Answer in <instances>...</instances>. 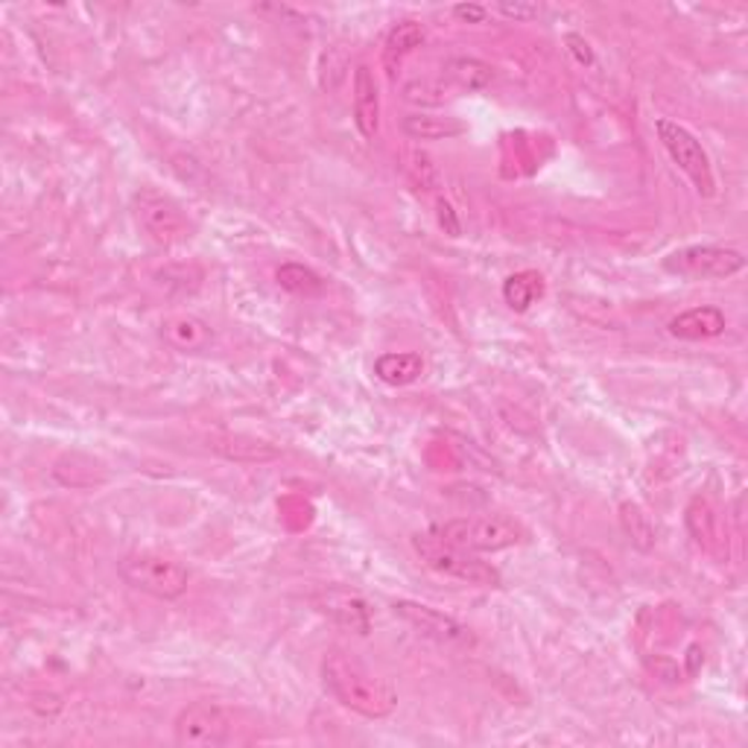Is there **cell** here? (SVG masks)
I'll use <instances>...</instances> for the list:
<instances>
[{
    "label": "cell",
    "instance_id": "6da1fadb",
    "mask_svg": "<svg viewBox=\"0 0 748 748\" xmlns=\"http://www.w3.org/2000/svg\"><path fill=\"white\" fill-rule=\"evenodd\" d=\"M322 684L342 707L366 719H386L398 707V693L386 678L374 675L363 661L345 652H328L322 661Z\"/></svg>",
    "mask_w": 748,
    "mask_h": 748
},
{
    "label": "cell",
    "instance_id": "7a4b0ae2",
    "mask_svg": "<svg viewBox=\"0 0 748 748\" xmlns=\"http://www.w3.org/2000/svg\"><path fill=\"white\" fill-rule=\"evenodd\" d=\"M413 549L439 576L474 585V588H500L498 567L482 562L477 553H468V549L450 544L439 533H416L413 535Z\"/></svg>",
    "mask_w": 748,
    "mask_h": 748
},
{
    "label": "cell",
    "instance_id": "3957f363",
    "mask_svg": "<svg viewBox=\"0 0 748 748\" xmlns=\"http://www.w3.org/2000/svg\"><path fill=\"white\" fill-rule=\"evenodd\" d=\"M117 574L129 588L141 590L147 597L164 599V602L184 597V590L191 585L188 567L161 553H129L120 558Z\"/></svg>",
    "mask_w": 748,
    "mask_h": 748
},
{
    "label": "cell",
    "instance_id": "277c9868",
    "mask_svg": "<svg viewBox=\"0 0 748 748\" xmlns=\"http://www.w3.org/2000/svg\"><path fill=\"white\" fill-rule=\"evenodd\" d=\"M237 737V714L220 702H193L175 716L173 740L182 748H220Z\"/></svg>",
    "mask_w": 748,
    "mask_h": 748
},
{
    "label": "cell",
    "instance_id": "5b68a950",
    "mask_svg": "<svg viewBox=\"0 0 748 748\" xmlns=\"http://www.w3.org/2000/svg\"><path fill=\"white\" fill-rule=\"evenodd\" d=\"M436 533L468 553H500V549L517 547L526 538L524 526L503 515L457 517V521L441 524Z\"/></svg>",
    "mask_w": 748,
    "mask_h": 748
},
{
    "label": "cell",
    "instance_id": "8992f818",
    "mask_svg": "<svg viewBox=\"0 0 748 748\" xmlns=\"http://www.w3.org/2000/svg\"><path fill=\"white\" fill-rule=\"evenodd\" d=\"M655 132L658 141L664 143L666 156H670L673 164H678V170L691 179L698 196L710 200L716 193L714 164H710V156H707L705 147L698 143L696 135H693L691 129H684L682 124H675V120H666V117H658Z\"/></svg>",
    "mask_w": 748,
    "mask_h": 748
},
{
    "label": "cell",
    "instance_id": "52a82bcc",
    "mask_svg": "<svg viewBox=\"0 0 748 748\" xmlns=\"http://www.w3.org/2000/svg\"><path fill=\"white\" fill-rule=\"evenodd\" d=\"M661 267L684 281H725L746 269V258L731 246H684L670 252Z\"/></svg>",
    "mask_w": 748,
    "mask_h": 748
},
{
    "label": "cell",
    "instance_id": "ba28073f",
    "mask_svg": "<svg viewBox=\"0 0 748 748\" xmlns=\"http://www.w3.org/2000/svg\"><path fill=\"white\" fill-rule=\"evenodd\" d=\"M135 214H138V223L143 225V232L150 234L156 243H161V246H175V243H184L191 237L188 216L164 193H138L135 196Z\"/></svg>",
    "mask_w": 748,
    "mask_h": 748
},
{
    "label": "cell",
    "instance_id": "9c48e42d",
    "mask_svg": "<svg viewBox=\"0 0 748 748\" xmlns=\"http://www.w3.org/2000/svg\"><path fill=\"white\" fill-rule=\"evenodd\" d=\"M392 611L404 623L413 626L421 638H430V641L441 643V647H474L471 629L459 623V620H453V617L441 615L436 608L413 602V599H395Z\"/></svg>",
    "mask_w": 748,
    "mask_h": 748
},
{
    "label": "cell",
    "instance_id": "30bf717a",
    "mask_svg": "<svg viewBox=\"0 0 748 748\" xmlns=\"http://www.w3.org/2000/svg\"><path fill=\"white\" fill-rule=\"evenodd\" d=\"M725 328H728V317H725V310L716 308V304H702V308L684 310V313L673 317L670 324H666V331L673 333L675 340L687 342L714 340V336L725 333Z\"/></svg>",
    "mask_w": 748,
    "mask_h": 748
},
{
    "label": "cell",
    "instance_id": "8fae6325",
    "mask_svg": "<svg viewBox=\"0 0 748 748\" xmlns=\"http://www.w3.org/2000/svg\"><path fill=\"white\" fill-rule=\"evenodd\" d=\"M354 126L366 141H372L381 129V94L366 65L354 71Z\"/></svg>",
    "mask_w": 748,
    "mask_h": 748
},
{
    "label": "cell",
    "instance_id": "7c38bea8",
    "mask_svg": "<svg viewBox=\"0 0 748 748\" xmlns=\"http://www.w3.org/2000/svg\"><path fill=\"white\" fill-rule=\"evenodd\" d=\"M439 79L448 85L453 94H474L482 92V88L494 79V67H491L489 62H482V58L457 56L448 58V62L441 65Z\"/></svg>",
    "mask_w": 748,
    "mask_h": 748
},
{
    "label": "cell",
    "instance_id": "4fadbf2b",
    "mask_svg": "<svg viewBox=\"0 0 748 748\" xmlns=\"http://www.w3.org/2000/svg\"><path fill=\"white\" fill-rule=\"evenodd\" d=\"M425 374V357L416 351H389L374 360V377L386 386H413Z\"/></svg>",
    "mask_w": 748,
    "mask_h": 748
},
{
    "label": "cell",
    "instance_id": "5bb4252c",
    "mask_svg": "<svg viewBox=\"0 0 748 748\" xmlns=\"http://www.w3.org/2000/svg\"><path fill=\"white\" fill-rule=\"evenodd\" d=\"M427 42V26L421 21H400L398 26H392V33L386 35V44H383V67L386 74L395 76L404 58L409 53H416L421 44Z\"/></svg>",
    "mask_w": 748,
    "mask_h": 748
},
{
    "label": "cell",
    "instance_id": "9a60e30c",
    "mask_svg": "<svg viewBox=\"0 0 748 748\" xmlns=\"http://www.w3.org/2000/svg\"><path fill=\"white\" fill-rule=\"evenodd\" d=\"M400 129H404L409 141H450V138H459V135L468 132V126L457 120V117L425 115V111L404 117Z\"/></svg>",
    "mask_w": 748,
    "mask_h": 748
},
{
    "label": "cell",
    "instance_id": "2e32d148",
    "mask_svg": "<svg viewBox=\"0 0 748 748\" xmlns=\"http://www.w3.org/2000/svg\"><path fill=\"white\" fill-rule=\"evenodd\" d=\"M541 296H544V278H541L535 269H524V273L509 275L506 284H503V299H506L509 308L517 310V313H526Z\"/></svg>",
    "mask_w": 748,
    "mask_h": 748
},
{
    "label": "cell",
    "instance_id": "e0dca14e",
    "mask_svg": "<svg viewBox=\"0 0 748 748\" xmlns=\"http://www.w3.org/2000/svg\"><path fill=\"white\" fill-rule=\"evenodd\" d=\"M275 281H278L281 290L292 292V296H304V299H317V296L324 292L322 275L313 273V269L304 267V264H284V267H278V273H275Z\"/></svg>",
    "mask_w": 748,
    "mask_h": 748
},
{
    "label": "cell",
    "instance_id": "ac0fdd59",
    "mask_svg": "<svg viewBox=\"0 0 748 748\" xmlns=\"http://www.w3.org/2000/svg\"><path fill=\"white\" fill-rule=\"evenodd\" d=\"M324 611H328L336 623L349 626V629H354V632L360 634H368L372 620H368V608L363 599L349 597V594H333V597L324 599Z\"/></svg>",
    "mask_w": 748,
    "mask_h": 748
},
{
    "label": "cell",
    "instance_id": "d6986e66",
    "mask_svg": "<svg viewBox=\"0 0 748 748\" xmlns=\"http://www.w3.org/2000/svg\"><path fill=\"white\" fill-rule=\"evenodd\" d=\"M164 333H167V340L173 342L179 351H184V354H188V351H202L211 342L209 324L193 317H182V319H173V322H167Z\"/></svg>",
    "mask_w": 748,
    "mask_h": 748
},
{
    "label": "cell",
    "instance_id": "ffe728a7",
    "mask_svg": "<svg viewBox=\"0 0 748 748\" xmlns=\"http://www.w3.org/2000/svg\"><path fill=\"white\" fill-rule=\"evenodd\" d=\"M620 524H623L626 535H629L634 547L652 549V544H655V526H652L649 515L638 503H623L620 506Z\"/></svg>",
    "mask_w": 748,
    "mask_h": 748
},
{
    "label": "cell",
    "instance_id": "44dd1931",
    "mask_svg": "<svg viewBox=\"0 0 748 748\" xmlns=\"http://www.w3.org/2000/svg\"><path fill=\"white\" fill-rule=\"evenodd\" d=\"M404 97L409 103H418V106H445L453 97V92L441 79H416L404 88Z\"/></svg>",
    "mask_w": 748,
    "mask_h": 748
},
{
    "label": "cell",
    "instance_id": "7402d4cb",
    "mask_svg": "<svg viewBox=\"0 0 748 748\" xmlns=\"http://www.w3.org/2000/svg\"><path fill=\"white\" fill-rule=\"evenodd\" d=\"M494 12L498 15H503L506 21H515V24H521V21H533V18L541 15V9L535 7V3H512V0H500L498 7H494Z\"/></svg>",
    "mask_w": 748,
    "mask_h": 748
},
{
    "label": "cell",
    "instance_id": "603a6c76",
    "mask_svg": "<svg viewBox=\"0 0 748 748\" xmlns=\"http://www.w3.org/2000/svg\"><path fill=\"white\" fill-rule=\"evenodd\" d=\"M565 44H567V51H570V56H574L576 62H579V65H585V67L594 65V51H590V44L585 42L583 35H579V33H567L565 35Z\"/></svg>",
    "mask_w": 748,
    "mask_h": 748
},
{
    "label": "cell",
    "instance_id": "cb8c5ba5",
    "mask_svg": "<svg viewBox=\"0 0 748 748\" xmlns=\"http://www.w3.org/2000/svg\"><path fill=\"white\" fill-rule=\"evenodd\" d=\"M453 18L462 24H482L489 18V7H477V3H459L453 7Z\"/></svg>",
    "mask_w": 748,
    "mask_h": 748
},
{
    "label": "cell",
    "instance_id": "d4e9b609",
    "mask_svg": "<svg viewBox=\"0 0 748 748\" xmlns=\"http://www.w3.org/2000/svg\"><path fill=\"white\" fill-rule=\"evenodd\" d=\"M439 225L445 228V234H450V237H459L457 211L450 209V202H445V200H439Z\"/></svg>",
    "mask_w": 748,
    "mask_h": 748
}]
</instances>
